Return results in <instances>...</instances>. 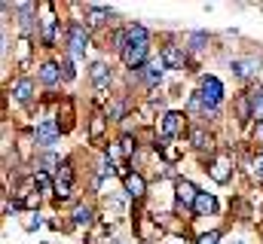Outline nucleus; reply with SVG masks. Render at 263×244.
I'll return each instance as SVG.
<instances>
[{
	"label": "nucleus",
	"instance_id": "obj_1",
	"mask_svg": "<svg viewBox=\"0 0 263 244\" xmlns=\"http://www.w3.org/2000/svg\"><path fill=\"white\" fill-rule=\"evenodd\" d=\"M199 98L205 104V110H214L220 101H223V86L217 76H202V86H199Z\"/></svg>",
	"mask_w": 263,
	"mask_h": 244
},
{
	"label": "nucleus",
	"instance_id": "obj_2",
	"mask_svg": "<svg viewBox=\"0 0 263 244\" xmlns=\"http://www.w3.org/2000/svg\"><path fill=\"white\" fill-rule=\"evenodd\" d=\"M67 46H70V55H73V58H83V55H86L89 34H86V28H83L80 22H73V25L67 28Z\"/></svg>",
	"mask_w": 263,
	"mask_h": 244
},
{
	"label": "nucleus",
	"instance_id": "obj_3",
	"mask_svg": "<svg viewBox=\"0 0 263 244\" xmlns=\"http://www.w3.org/2000/svg\"><path fill=\"white\" fill-rule=\"evenodd\" d=\"M144 61H147V43H129V46L123 49V64H126L129 70H138Z\"/></svg>",
	"mask_w": 263,
	"mask_h": 244
},
{
	"label": "nucleus",
	"instance_id": "obj_4",
	"mask_svg": "<svg viewBox=\"0 0 263 244\" xmlns=\"http://www.w3.org/2000/svg\"><path fill=\"white\" fill-rule=\"evenodd\" d=\"M59 131H62V125L55 119H43L37 125V144H40V147H52V144L59 140Z\"/></svg>",
	"mask_w": 263,
	"mask_h": 244
},
{
	"label": "nucleus",
	"instance_id": "obj_5",
	"mask_svg": "<svg viewBox=\"0 0 263 244\" xmlns=\"http://www.w3.org/2000/svg\"><path fill=\"white\" fill-rule=\"evenodd\" d=\"M175 198H178V205H181V208H193V205H196V198H199V189L190 180H178V183H175Z\"/></svg>",
	"mask_w": 263,
	"mask_h": 244
},
{
	"label": "nucleus",
	"instance_id": "obj_6",
	"mask_svg": "<svg viewBox=\"0 0 263 244\" xmlns=\"http://www.w3.org/2000/svg\"><path fill=\"white\" fill-rule=\"evenodd\" d=\"M184 113H178V110H172V113H165V119H162V137L168 140V137H175V134H181L184 131Z\"/></svg>",
	"mask_w": 263,
	"mask_h": 244
},
{
	"label": "nucleus",
	"instance_id": "obj_7",
	"mask_svg": "<svg viewBox=\"0 0 263 244\" xmlns=\"http://www.w3.org/2000/svg\"><path fill=\"white\" fill-rule=\"evenodd\" d=\"M40 9H43V22H40V25H43V43L52 46V43H55V15H52V6H49V3H43Z\"/></svg>",
	"mask_w": 263,
	"mask_h": 244
},
{
	"label": "nucleus",
	"instance_id": "obj_8",
	"mask_svg": "<svg viewBox=\"0 0 263 244\" xmlns=\"http://www.w3.org/2000/svg\"><path fill=\"white\" fill-rule=\"evenodd\" d=\"M208 171H211V177H214L217 183H227V180H230V174H233V165H230V156H220V159H214Z\"/></svg>",
	"mask_w": 263,
	"mask_h": 244
},
{
	"label": "nucleus",
	"instance_id": "obj_9",
	"mask_svg": "<svg viewBox=\"0 0 263 244\" xmlns=\"http://www.w3.org/2000/svg\"><path fill=\"white\" fill-rule=\"evenodd\" d=\"M162 73H165V61H162V55H159L156 61H147V64H144V79H147L150 86H153V83H159V79H162Z\"/></svg>",
	"mask_w": 263,
	"mask_h": 244
},
{
	"label": "nucleus",
	"instance_id": "obj_10",
	"mask_svg": "<svg viewBox=\"0 0 263 244\" xmlns=\"http://www.w3.org/2000/svg\"><path fill=\"white\" fill-rule=\"evenodd\" d=\"M89 76H92V83H95L98 89H107V83H110V70H107V64H101V61H95V64L89 67Z\"/></svg>",
	"mask_w": 263,
	"mask_h": 244
},
{
	"label": "nucleus",
	"instance_id": "obj_11",
	"mask_svg": "<svg viewBox=\"0 0 263 244\" xmlns=\"http://www.w3.org/2000/svg\"><path fill=\"white\" fill-rule=\"evenodd\" d=\"M193 211H196V217H205V214L217 211V198H214V195H208V192H199V198H196V205H193Z\"/></svg>",
	"mask_w": 263,
	"mask_h": 244
},
{
	"label": "nucleus",
	"instance_id": "obj_12",
	"mask_svg": "<svg viewBox=\"0 0 263 244\" xmlns=\"http://www.w3.org/2000/svg\"><path fill=\"white\" fill-rule=\"evenodd\" d=\"M123 183H126V192H129L132 198H141L144 189H147V183H144L141 174H129V177H123Z\"/></svg>",
	"mask_w": 263,
	"mask_h": 244
},
{
	"label": "nucleus",
	"instance_id": "obj_13",
	"mask_svg": "<svg viewBox=\"0 0 263 244\" xmlns=\"http://www.w3.org/2000/svg\"><path fill=\"white\" fill-rule=\"evenodd\" d=\"M233 70H236V76L248 79V76L257 70V58H239V61H233Z\"/></svg>",
	"mask_w": 263,
	"mask_h": 244
},
{
	"label": "nucleus",
	"instance_id": "obj_14",
	"mask_svg": "<svg viewBox=\"0 0 263 244\" xmlns=\"http://www.w3.org/2000/svg\"><path fill=\"white\" fill-rule=\"evenodd\" d=\"M162 61H165V67H184V52L178 46H165L162 49Z\"/></svg>",
	"mask_w": 263,
	"mask_h": 244
},
{
	"label": "nucleus",
	"instance_id": "obj_15",
	"mask_svg": "<svg viewBox=\"0 0 263 244\" xmlns=\"http://www.w3.org/2000/svg\"><path fill=\"white\" fill-rule=\"evenodd\" d=\"M59 70H62L59 64H52V61H46V64L40 67V79H43L46 86H55V83H59V76H62Z\"/></svg>",
	"mask_w": 263,
	"mask_h": 244
},
{
	"label": "nucleus",
	"instance_id": "obj_16",
	"mask_svg": "<svg viewBox=\"0 0 263 244\" xmlns=\"http://www.w3.org/2000/svg\"><path fill=\"white\" fill-rule=\"evenodd\" d=\"M12 95H15V101H31V95H34V83L31 79H18L15 83V89H12Z\"/></svg>",
	"mask_w": 263,
	"mask_h": 244
},
{
	"label": "nucleus",
	"instance_id": "obj_17",
	"mask_svg": "<svg viewBox=\"0 0 263 244\" xmlns=\"http://www.w3.org/2000/svg\"><path fill=\"white\" fill-rule=\"evenodd\" d=\"M104 128H107V116L95 113V116H92V122H89V137H92V140H98V137L104 134Z\"/></svg>",
	"mask_w": 263,
	"mask_h": 244
},
{
	"label": "nucleus",
	"instance_id": "obj_18",
	"mask_svg": "<svg viewBox=\"0 0 263 244\" xmlns=\"http://www.w3.org/2000/svg\"><path fill=\"white\" fill-rule=\"evenodd\" d=\"M251 119H257V125H263V89L251 95Z\"/></svg>",
	"mask_w": 263,
	"mask_h": 244
},
{
	"label": "nucleus",
	"instance_id": "obj_19",
	"mask_svg": "<svg viewBox=\"0 0 263 244\" xmlns=\"http://www.w3.org/2000/svg\"><path fill=\"white\" fill-rule=\"evenodd\" d=\"M73 223H77V226H89V223H92V208H89V205H77Z\"/></svg>",
	"mask_w": 263,
	"mask_h": 244
},
{
	"label": "nucleus",
	"instance_id": "obj_20",
	"mask_svg": "<svg viewBox=\"0 0 263 244\" xmlns=\"http://www.w3.org/2000/svg\"><path fill=\"white\" fill-rule=\"evenodd\" d=\"M126 37H129V43H147V28L129 25V28H126Z\"/></svg>",
	"mask_w": 263,
	"mask_h": 244
},
{
	"label": "nucleus",
	"instance_id": "obj_21",
	"mask_svg": "<svg viewBox=\"0 0 263 244\" xmlns=\"http://www.w3.org/2000/svg\"><path fill=\"white\" fill-rule=\"evenodd\" d=\"M40 205V192H25L18 201H15V208H37Z\"/></svg>",
	"mask_w": 263,
	"mask_h": 244
},
{
	"label": "nucleus",
	"instance_id": "obj_22",
	"mask_svg": "<svg viewBox=\"0 0 263 244\" xmlns=\"http://www.w3.org/2000/svg\"><path fill=\"white\" fill-rule=\"evenodd\" d=\"M190 144L202 150V147H208V144H211V137H208V134H205L202 128H193V131H190Z\"/></svg>",
	"mask_w": 263,
	"mask_h": 244
},
{
	"label": "nucleus",
	"instance_id": "obj_23",
	"mask_svg": "<svg viewBox=\"0 0 263 244\" xmlns=\"http://www.w3.org/2000/svg\"><path fill=\"white\" fill-rule=\"evenodd\" d=\"M181 153H184V150H181V147H172V144H168V140H165V144H162V156H165V159H168V162H178V159H181Z\"/></svg>",
	"mask_w": 263,
	"mask_h": 244
},
{
	"label": "nucleus",
	"instance_id": "obj_24",
	"mask_svg": "<svg viewBox=\"0 0 263 244\" xmlns=\"http://www.w3.org/2000/svg\"><path fill=\"white\" fill-rule=\"evenodd\" d=\"M34 183H37V186H40L43 192H49V189H55V183L49 180V177H46L43 171H37V174H34Z\"/></svg>",
	"mask_w": 263,
	"mask_h": 244
},
{
	"label": "nucleus",
	"instance_id": "obj_25",
	"mask_svg": "<svg viewBox=\"0 0 263 244\" xmlns=\"http://www.w3.org/2000/svg\"><path fill=\"white\" fill-rule=\"evenodd\" d=\"M107 15H110L107 9H89V25H101Z\"/></svg>",
	"mask_w": 263,
	"mask_h": 244
},
{
	"label": "nucleus",
	"instance_id": "obj_26",
	"mask_svg": "<svg viewBox=\"0 0 263 244\" xmlns=\"http://www.w3.org/2000/svg\"><path fill=\"white\" fill-rule=\"evenodd\" d=\"M205 43H208V34H202V31L190 37V49H205Z\"/></svg>",
	"mask_w": 263,
	"mask_h": 244
},
{
	"label": "nucleus",
	"instance_id": "obj_27",
	"mask_svg": "<svg viewBox=\"0 0 263 244\" xmlns=\"http://www.w3.org/2000/svg\"><path fill=\"white\" fill-rule=\"evenodd\" d=\"M107 116H110V119H120V116H123V104H120V101L107 104Z\"/></svg>",
	"mask_w": 263,
	"mask_h": 244
},
{
	"label": "nucleus",
	"instance_id": "obj_28",
	"mask_svg": "<svg viewBox=\"0 0 263 244\" xmlns=\"http://www.w3.org/2000/svg\"><path fill=\"white\" fill-rule=\"evenodd\" d=\"M28 55H31V43H28V37H25V40L18 43V61H25Z\"/></svg>",
	"mask_w": 263,
	"mask_h": 244
},
{
	"label": "nucleus",
	"instance_id": "obj_29",
	"mask_svg": "<svg viewBox=\"0 0 263 244\" xmlns=\"http://www.w3.org/2000/svg\"><path fill=\"white\" fill-rule=\"evenodd\" d=\"M120 147H123V156H132V150H135V144H132V137H120Z\"/></svg>",
	"mask_w": 263,
	"mask_h": 244
},
{
	"label": "nucleus",
	"instance_id": "obj_30",
	"mask_svg": "<svg viewBox=\"0 0 263 244\" xmlns=\"http://www.w3.org/2000/svg\"><path fill=\"white\" fill-rule=\"evenodd\" d=\"M217 241H220V232H205L199 238V244H217Z\"/></svg>",
	"mask_w": 263,
	"mask_h": 244
},
{
	"label": "nucleus",
	"instance_id": "obj_31",
	"mask_svg": "<svg viewBox=\"0 0 263 244\" xmlns=\"http://www.w3.org/2000/svg\"><path fill=\"white\" fill-rule=\"evenodd\" d=\"M40 165H62V162H59V156H52V153H46V156L40 159Z\"/></svg>",
	"mask_w": 263,
	"mask_h": 244
},
{
	"label": "nucleus",
	"instance_id": "obj_32",
	"mask_svg": "<svg viewBox=\"0 0 263 244\" xmlns=\"http://www.w3.org/2000/svg\"><path fill=\"white\" fill-rule=\"evenodd\" d=\"M254 177L263 180V156H257V162H254Z\"/></svg>",
	"mask_w": 263,
	"mask_h": 244
},
{
	"label": "nucleus",
	"instance_id": "obj_33",
	"mask_svg": "<svg viewBox=\"0 0 263 244\" xmlns=\"http://www.w3.org/2000/svg\"><path fill=\"white\" fill-rule=\"evenodd\" d=\"M62 76H65V79H73V67H70V61L62 64Z\"/></svg>",
	"mask_w": 263,
	"mask_h": 244
},
{
	"label": "nucleus",
	"instance_id": "obj_34",
	"mask_svg": "<svg viewBox=\"0 0 263 244\" xmlns=\"http://www.w3.org/2000/svg\"><path fill=\"white\" fill-rule=\"evenodd\" d=\"M37 226H40V217H37V220H34V217H31V220H25V229H37Z\"/></svg>",
	"mask_w": 263,
	"mask_h": 244
},
{
	"label": "nucleus",
	"instance_id": "obj_35",
	"mask_svg": "<svg viewBox=\"0 0 263 244\" xmlns=\"http://www.w3.org/2000/svg\"><path fill=\"white\" fill-rule=\"evenodd\" d=\"M254 140H257V144H263V125H257V131H254Z\"/></svg>",
	"mask_w": 263,
	"mask_h": 244
}]
</instances>
